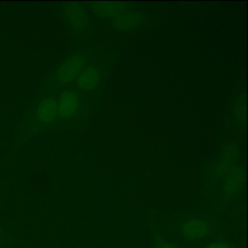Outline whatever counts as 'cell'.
Listing matches in <instances>:
<instances>
[{"instance_id": "obj_1", "label": "cell", "mask_w": 248, "mask_h": 248, "mask_svg": "<svg viewBox=\"0 0 248 248\" xmlns=\"http://www.w3.org/2000/svg\"><path fill=\"white\" fill-rule=\"evenodd\" d=\"M85 66V56L81 53H75L63 62L53 72L50 80L51 86L55 88H62L73 83L80 71Z\"/></svg>"}, {"instance_id": "obj_2", "label": "cell", "mask_w": 248, "mask_h": 248, "mask_svg": "<svg viewBox=\"0 0 248 248\" xmlns=\"http://www.w3.org/2000/svg\"><path fill=\"white\" fill-rule=\"evenodd\" d=\"M84 104L80 93L66 88L58 95V118L56 123L72 122L82 113Z\"/></svg>"}, {"instance_id": "obj_3", "label": "cell", "mask_w": 248, "mask_h": 248, "mask_svg": "<svg viewBox=\"0 0 248 248\" xmlns=\"http://www.w3.org/2000/svg\"><path fill=\"white\" fill-rule=\"evenodd\" d=\"M58 92H50L43 96L34 109V121L40 127H47L56 123L58 118Z\"/></svg>"}, {"instance_id": "obj_4", "label": "cell", "mask_w": 248, "mask_h": 248, "mask_svg": "<svg viewBox=\"0 0 248 248\" xmlns=\"http://www.w3.org/2000/svg\"><path fill=\"white\" fill-rule=\"evenodd\" d=\"M239 157V149L235 144H229L226 146L219 157L213 163V166L210 169L209 179L213 182L218 180L220 177L224 176L232 166L235 164Z\"/></svg>"}, {"instance_id": "obj_5", "label": "cell", "mask_w": 248, "mask_h": 248, "mask_svg": "<svg viewBox=\"0 0 248 248\" xmlns=\"http://www.w3.org/2000/svg\"><path fill=\"white\" fill-rule=\"evenodd\" d=\"M179 232L186 240L202 241L210 234L211 226L203 218L191 217L181 223Z\"/></svg>"}, {"instance_id": "obj_6", "label": "cell", "mask_w": 248, "mask_h": 248, "mask_svg": "<svg viewBox=\"0 0 248 248\" xmlns=\"http://www.w3.org/2000/svg\"><path fill=\"white\" fill-rule=\"evenodd\" d=\"M102 78V70L97 64H88L78 74L75 80V86L72 88L75 91L88 92L99 86Z\"/></svg>"}, {"instance_id": "obj_7", "label": "cell", "mask_w": 248, "mask_h": 248, "mask_svg": "<svg viewBox=\"0 0 248 248\" xmlns=\"http://www.w3.org/2000/svg\"><path fill=\"white\" fill-rule=\"evenodd\" d=\"M244 181V171L241 166L232 167L223 176L222 181V198L223 201L231 200L235 197L242 188Z\"/></svg>"}, {"instance_id": "obj_8", "label": "cell", "mask_w": 248, "mask_h": 248, "mask_svg": "<svg viewBox=\"0 0 248 248\" xmlns=\"http://www.w3.org/2000/svg\"><path fill=\"white\" fill-rule=\"evenodd\" d=\"M65 16L68 23L76 31H82L88 23V15L86 10L77 3H70L66 5Z\"/></svg>"}, {"instance_id": "obj_9", "label": "cell", "mask_w": 248, "mask_h": 248, "mask_svg": "<svg viewBox=\"0 0 248 248\" xmlns=\"http://www.w3.org/2000/svg\"><path fill=\"white\" fill-rule=\"evenodd\" d=\"M91 10L100 16L116 17L128 11V7L122 2H97L90 4Z\"/></svg>"}, {"instance_id": "obj_10", "label": "cell", "mask_w": 248, "mask_h": 248, "mask_svg": "<svg viewBox=\"0 0 248 248\" xmlns=\"http://www.w3.org/2000/svg\"><path fill=\"white\" fill-rule=\"evenodd\" d=\"M143 20V16L135 11H126L114 17L112 25L118 31H127L136 28Z\"/></svg>"}, {"instance_id": "obj_11", "label": "cell", "mask_w": 248, "mask_h": 248, "mask_svg": "<svg viewBox=\"0 0 248 248\" xmlns=\"http://www.w3.org/2000/svg\"><path fill=\"white\" fill-rule=\"evenodd\" d=\"M244 110H245V99H244V94H242L241 96L239 95L238 99L234 104V108H233V115L237 125H242L243 123Z\"/></svg>"}, {"instance_id": "obj_12", "label": "cell", "mask_w": 248, "mask_h": 248, "mask_svg": "<svg viewBox=\"0 0 248 248\" xmlns=\"http://www.w3.org/2000/svg\"><path fill=\"white\" fill-rule=\"evenodd\" d=\"M203 248H235L232 243L226 240H213L206 243Z\"/></svg>"}, {"instance_id": "obj_13", "label": "cell", "mask_w": 248, "mask_h": 248, "mask_svg": "<svg viewBox=\"0 0 248 248\" xmlns=\"http://www.w3.org/2000/svg\"><path fill=\"white\" fill-rule=\"evenodd\" d=\"M155 248H179L178 246H176L173 243H170V242H162L160 244H157Z\"/></svg>"}]
</instances>
